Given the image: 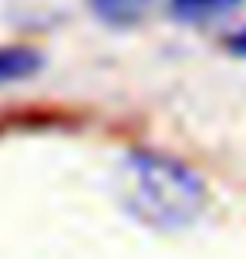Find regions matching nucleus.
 Segmentation results:
<instances>
[{"label":"nucleus","mask_w":246,"mask_h":259,"mask_svg":"<svg viewBox=\"0 0 246 259\" xmlns=\"http://www.w3.org/2000/svg\"><path fill=\"white\" fill-rule=\"evenodd\" d=\"M112 192L125 215L152 232H186L209 209L202 168L155 145H128L118 155Z\"/></svg>","instance_id":"obj_1"},{"label":"nucleus","mask_w":246,"mask_h":259,"mask_svg":"<svg viewBox=\"0 0 246 259\" xmlns=\"http://www.w3.org/2000/svg\"><path fill=\"white\" fill-rule=\"evenodd\" d=\"M48 58L34 44H0V88L24 84L44 71Z\"/></svg>","instance_id":"obj_4"},{"label":"nucleus","mask_w":246,"mask_h":259,"mask_svg":"<svg viewBox=\"0 0 246 259\" xmlns=\"http://www.w3.org/2000/svg\"><path fill=\"white\" fill-rule=\"evenodd\" d=\"M223 48H226L229 58L246 61V20H236V24L223 34Z\"/></svg>","instance_id":"obj_5"},{"label":"nucleus","mask_w":246,"mask_h":259,"mask_svg":"<svg viewBox=\"0 0 246 259\" xmlns=\"http://www.w3.org/2000/svg\"><path fill=\"white\" fill-rule=\"evenodd\" d=\"M85 4L101 27L135 30L155 14V4L159 0H85Z\"/></svg>","instance_id":"obj_3"},{"label":"nucleus","mask_w":246,"mask_h":259,"mask_svg":"<svg viewBox=\"0 0 246 259\" xmlns=\"http://www.w3.org/2000/svg\"><path fill=\"white\" fill-rule=\"evenodd\" d=\"M162 14L189 30H216V27H233L243 20L246 0H159Z\"/></svg>","instance_id":"obj_2"}]
</instances>
